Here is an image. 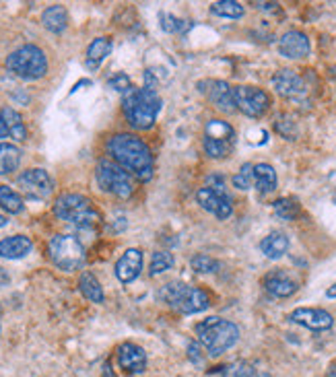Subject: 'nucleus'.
Segmentation results:
<instances>
[{"label":"nucleus","instance_id":"1","mask_svg":"<svg viewBox=\"0 0 336 377\" xmlns=\"http://www.w3.org/2000/svg\"><path fill=\"white\" fill-rule=\"evenodd\" d=\"M107 153L130 173H134L141 182H148L155 173V159L148 145L134 134H116L107 141Z\"/></svg>","mask_w":336,"mask_h":377},{"label":"nucleus","instance_id":"2","mask_svg":"<svg viewBox=\"0 0 336 377\" xmlns=\"http://www.w3.org/2000/svg\"><path fill=\"white\" fill-rule=\"evenodd\" d=\"M161 97L155 89H130L124 95L122 102V109L126 116L128 124L132 126L134 130H151L155 126V120L161 111Z\"/></svg>","mask_w":336,"mask_h":377},{"label":"nucleus","instance_id":"3","mask_svg":"<svg viewBox=\"0 0 336 377\" xmlns=\"http://www.w3.org/2000/svg\"><path fill=\"white\" fill-rule=\"evenodd\" d=\"M196 338L209 351L210 356H219L239 340V328L229 319L215 315L196 324Z\"/></svg>","mask_w":336,"mask_h":377},{"label":"nucleus","instance_id":"4","mask_svg":"<svg viewBox=\"0 0 336 377\" xmlns=\"http://www.w3.org/2000/svg\"><path fill=\"white\" fill-rule=\"evenodd\" d=\"M159 297L168 303L169 307L178 310L180 314H200L205 310H209L210 297L202 289L190 287L186 283H168L161 291Z\"/></svg>","mask_w":336,"mask_h":377},{"label":"nucleus","instance_id":"5","mask_svg":"<svg viewBox=\"0 0 336 377\" xmlns=\"http://www.w3.org/2000/svg\"><path fill=\"white\" fill-rule=\"evenodd\" d=\"M54 214L81 229H89L102 221L93 202L83 194H63L54 204Z\"/></svg>","mask_w":336,"mask_h":377},{"label":"nucleus","instance_id":"6","mask_svg":"<svg viewBox=\"0 0 336 377\" xmlns=\"http://www.w3.org/2000/svg\"><path fill=\"white\" fill-rule=\"evenodd\" d=\"M6 68L23 81H38L48 72V58L38 45H21L6 58Z\"/></svg>","mask_w":336,"mask_h":377},{"label":"nucleus","instance_id":"7","mask_svg":"<svg viewBox=\"0 0 336 377\" xmlns=\"http://www.w3.org/2000/svg\"><path fill=\"white\" fill-rule=\"evenodd\" d=\"M48 253H50V260L64 273L79 271L85 264L83 244L72 235H54L50 239Z\"/></svg>","mask_w":336,"mask_h":377},{"label":"nucleus","instance_id":"8","mask_svg":"<svg viewBox=\"0 0 336 377\" xmlns=\"http://www.w3.org/2000/svg\"><path fill=\"white\" fill-rule=\"evenodd\" d=\"M95 177H97L99 188L107 192V194L118 196V198H130L132 192H134L132 175L128 173L126 169L120 168L118 163H114V161H109V159H102V161L97 163Z\"/></svg>","mask_w":336,"mask_h":377},{"label":"nucleus","instance_id":"9","mask_svg":"<svg viewBox=\"0 0 336 377\" xmlns=\"http://www.w3.org/2000/svg\"><path fill=\"white\" fill-rule=\"evenodd\" d=\"M235 132L225 120H209L205 126V151L210 159H223L232 153Z\"/></svg>","mask_w":336,"mask_h":377},{"label":"nucleus","instance_id":"10","mask_svg":"<svg viewBox=\"0 0 336 377\" xmlns=\"http://www.w3.org/2000/svg\"><path fill=\"white\" fill-rule=\"evenodd\" d=\"M233 102L235 107L248 118H262L271 107V97L266 91L258 87H246V84L233 87Z\"/></svg>","mask_w":336,"mask_h":377},{"label":"nucleus","instance_id":"11","mask_svg":"<svg viewBox=\"0 0 336 377\" xmlns=\"http://www.w3.org/2000/svg\"><path fill=\"white\" fill-rule=\"evenodd\" d=\"M17 184L25 192V196L33 200H43L54 192V182L45 169H27L19 175Z\"/></svg>","mask_w":336,"mask_h":377},{"label":"nucleus","instance_id":"12","mask_svg":"<svg viewBox=\"0 0 336 377\" xmlns=\"http://www.w3.org/2000/svg\"><path fill=\"white\" fill-rule=\"evenodd\" d=\"M274 91L285 97V99H291V102H301L308 97V84L305 81L295 72V70H289V68H283L278 70L273 77Z\"/></svg>","mask_w":336,"mask_h":377},{"label":"nucleus","instance_id":"13","mask_svg":"<svg viewBox=\"0 0 336 377\" xmlns=\"http://www.w3.org/2000/svg\"><path fill=\"white\" fill-rule=\"evenodd\" d=\"M198 204L205 210H209L210 214H215L217 219H229L233 212L232 198L227 196L225 190H210V188H200L198 194Z\"/></svg>","mask_w":336,"mask_h":377},{"label":"nucleus","instance_id":"14","mask_svg":"<svg viewBox=\"0 0 336 377\" xmlns=\"http://www.w3.org/2000/svg\"><path fill=\"white\" fill-rule=\"evenodd\" d=\"M289 319L303 326V328H308V330H314V332L330 330L332 324H335V317L326 310H320V307H297L293 314L289 315Z\"/></svg>","mask_w":336,"mask_h":377},{"label":"nucleus","instance_id":"15","mask_svg":"<svg viewBox=\"0 0 336 377\" xmlns=\"http://www.w3.org/2000/svg\"><path fill=\"white\" fill-rule=\"evenodd\" d=\"M118 363L122 367V371L128 373V376H139L147 369V353L132 344V342H126L118 349Z\"/></svg>","mask_w":336,"mask_h":377},{"label":"nucleus","instance_id":"16","mask_svg":"<svg viewBox=\"0 0 336 377\" xmlns=\"http://www.w3.org/2000/svg\"><path fill=\"white\" fill-rule=\"evenodd\" d=\"M278 52L289 60L305 58L310 54V40L303 31H287L278 42Z\"/></svg>","mask_w":336,"mask_h":377},{"label":"nucleus","instance_id":"17","mask_svg":"<svg viewBox=\"0 0 336 377\" xmlns=\"http://www.w3.org/2000/svg\"><path fill=\"white\" fill-rule=\"evenodd\" d=\"M143 271V251L136 248H130L122 253V258L116 262V276L120 283H132L139 278V274Z\"/></svg>","mask_w":336,"mask_h":377},{"label":"nucleus","instance_id":"18","mask_svg":"<svg viewBox=\"0 0 336 377\" xmlns=\"http://www.w3.org/2000/svg\"><path fill=\"white\" fill-rule=\"evenodd\" d=\"M266 293H271L273 297H278V299H285V297H291L297 291V283L285 271H273L264 276L262 280Z\"/></svg>","mask_w":336,"mask_h":377},{"label":"nucleus","instance_id":"19","mask_svg":"<svg viewBox=\"0 0 336 377\" xmlns=\"http://www.w3.org/2000/svg\"><path fill=\"white\" fill-rule=\"evenodd\" d=\"M207 95L212 102V105H217V109L225 111V114H233L237 111L235 102H233V87L225 83V81H209L207 83Z\"/></svg>","mask_w":336,"mask_h":377},{"label":"nucleus","instance_id":"20","mask_svg":"<svg viewBox=\"0 0 336 377\" xmlns=\"http://www.w3.org/2000/svg\"><path fill=\"white\" fill-rule=\"evenodd\" d=\"M33 248L31 239L25 237V235H13V237H6L0 241V258H6V260H19L25 258Z\"/></svg>","mask_w":336,"mask_h":377},{"label":"nucleus","instance_id":"21","mask_svg":"<svg viewBox=\"0 0 336 377\" xmlns=\"http://www.w3.org/2000/svg\"><path fill=\"white\" fill-rule=\"evenodd\" d=\"M260 250H262V253H264L266 258L278 260V258H283V256L287 253V250H289V239H287L285 233L274 231V233L266 235V237L260 241Z\"/></svg>","mask_w":336,"mask_h":377},{"label":"nucleus","instance_id":"22","mask_svg":"<svg viewBox=\"0 0 336 377\" xmlns=\"http://www.w3.org/2000/svg\"><path fill=\"white\" fill-rule=\"evenodd\" d=\"M42 23L45 29H50L52 33H63L68 27V13L60 4H52L43 11Z\"/></svg>","mask_w":336,"mask_h":377},{"label":"nucleus","instance_id":"23","mask_svg":"<svg viewBox=\"0 0 336 377\" xmlns=\"http://www.w3.org/2000/svg\"><path fill=\"white\" fill-rule=\"evenodd\" d=\"M112 52V40L109 38H97L93 40L91 45L87 48V68L89 70H97L99 64L104 62L105 58Z\"/></svg>","mask_w":336,"mask_h":377},{"label":"nucleus","instance_id":"24","mask_svg":"<svg viewBox=\"0 0 336 377\" xmlns=\"http://www.w3.org/2000/svg\"><path fill=\"white\" fill-rule=\"evenodd\" d=\"M254 184H256L258 192H262V194L274 192L276 190V171L273 165H269V163L254 165Z\"/></svg>","mask_w":336,"mask_h":377},{"label":"nucleus","instance_id":"25","mask_svg":"<svg viewBox=\"0 0 336 377\" xmlns=\"http://www.w3.org/2000/svg\"><path fill=\"white\" fill-rule=\"evenodd\" d=\"M21 163V151L11 143H0V175L17 171Z\"/></svg>","mask_w":336,"mask_h":377},{"label":"nucleus","instance_id":"26","mask_svg":"<svg viewBox=\"0 0 336 377\" xmlns=\"http://www.w3.org/2000/svg\"><path fill=\"white\" fill-rule=\"evenodd\" d=\"M79 289H81V293L85 295V299H89V301H93V303H104V289H102L99 280L95 278V274L93 273L81 274V278H79Z\"/></svg>","mask_w":336,"mask_h":377},{"label":"nucleus","instance_id":"27","mask_svg":"<svg viewBox=\"0 0 336 377\" xmlns=\"http://www.w3.org/2000/svg\"><path fill=\"white\" fill-rule=\"evenodd\" d=\"M0 114H2V118L6 122V128L11 132V138H15L19 143L25 141L27 138V128L23 124L21 114L17 109H13V107H4V109H0Z\"/></svg>","mask_w":336,"mask_h":377},{"label":"nucleus","instance_id":"28","mask_svg":"<svg viewBox=\"0 0 336 377\" xmlns=\"http://www.w3.org/2000/svg\"><path fill=\"white\" fill-rule=\"evenodd\" d=\"M0 207L11 214H19L25 204L19 192H15L11 186H0Z\"/></svg>","mask_w":336,"mask_h":377},{"label":"nucleus","instance_id":"29","mask_svg":"<svg viewBox=\"0 0 336 377\" xmlns=\"http://www.w3.org/2000/svg\"><path fill=\"white\" fill-rule=\"evenodd\" d=\"M210 11L219 17H225V19H239L244 17V6L235 0H219L210 6Z\"/></svg>","mask_w":336,"mask_h":377},{"label":"nucleus","instance_id":"30","mask_svg":"<svg viewBox=\"0 0 336 377\" xmlns=\"http://www.w3.org/2000/svg\"><path fill=\"white\" fill-rule=\"evenodd\" d=\"M274 214L278 217V219H283V221H293L295 217L299 214V202L295 200V198H278L276 202L273 204Z\"/></svg>","mask_w":336,"mask_h":377},{"label":"nucleus","instance_id":"31","mask_svg":"<svg viewBox=\"0 0 336 377\" xmlns=\"http://www.w3.org/2000/svg\"><path fill=\"white\" fill-rule=\"evenodd\" d=\"M173 266V256L169 251H155L151 258V266H148V274L157 276V274L166 273Z\"/></svg>","mask_w":336,"mask_h":377},{"label":"nucleus","instance_id":"32","mask_svg":"<svg viewBox=\"0 0 336 377\" xmlns=\"http://www.w3.org/2000/svg\"><path fill=\"white\" fill-rule=\"evenodd\" d=\"M190 264H192V268H194L196 273L200 274L217 273V271H219V262H217L215 258H210L209 253H196V256L190 260Z\"/></svg>","mask_w":336,"mask_h":377},{"label":"nucleus","instance_id":"33","mask_svg":"<svg viewBox=\"0 0 336 377\" xmlns=\"http://www.w3.org/2000/svg\"><path fill=\"white\" fill-rule=\"evenodd\" d=\"M223 377H256V369H254L250 363L246 361H235V363H229L223 367L221 371Z\"/></svg>","mask_w":336,"mask_h":377},{"label":"nucleus","instance_id":"34","mask_svg":"<svg viewBox=\"0 0 336 377\" xmlns=\"http://www.w3.org/2000/svg\"><path fill=\"white\" fill-rule=\"evenodd\" d=\"M254 184V165L246 163L233 175V186L237 190H250Z\"/></svg>","mask_w":336,"mask_h":377},{"label":"nucleus","instance_id":"35","mask_svg":"<svg viewBox=\"0 0 336 377\" xmlns=\"http://www.w3.org/2000/svg\"><path fill=\"white\" fill-rule=\"evenodd\" d=\"M161 27L169 31V33H186L190 29V23L188 21H182V19H178V17H173V15H161Z\"/></svg>","mask_w":336,"mask_h":377},{"label":"nucleus","instance_id":"36","mask_svg":"<svg viewBox=\"0 0 336 377\" xmlns=\"http://www.w3.org/2000/svg\"><path fill=\"white\" fill-rule=\"evenodd\" d=\"M107 84L114 89V91H122V93H128L130 89H132V84H130V79H128L124 72H118V75H114L109 81H107Z\"/></svg>","mask_w":336,"mask_h":377},{"label":"nucleus","instance_id":"37","mask_svg":"<svg viewBox=\"0 0 336 377\" xmlns=\"http://www.w3.org/2000/svg\"><path fill=\"white\" fill-rule=\"evenodd\" d=\"M207 188L225 190V177L223 175H209L207 177Z\"/></svg>","mask_w":336,"mask_h":377},{"label":"nucleus","instance_id":"38","mask_svg":"<svg viewBox=\"0 0 336 377\" xmlns=\"http://www.w3.org/2000/svg\"><path fill=\"white\" fill-rule=\"evenodd\" d=\"M6 136H11V132H9L6 122H4V118H2V114H0V138H6Z\"/></svg>","mask_w":336,"mask_h":377},{"label":"nucleus","instance_id":"39","mask_svg":"<svg viewBox=\"0 0 336 377\" xmlns=\"http://www.w3.org/2000/svg\"><path fill=\"white\" fill-rule=\"evenodd\" d=\"M326 297H328V299H336V285H332V287L326 291Z\"/></svg>","mask_w":336,"mask_h":377},{"label":"nucleus","instance_id":"40","mask_svg":"<svg viewBox=\"0 0 336 377\" xmlns=\"http://www.w3.org/2000/svg\"><path fill=\"white\" fill-rule=\"evenodd\" d=\"M6 223H9V221H6V217H4V214H0V229H2Z\"/></svg>","mask_w":336,"mask_h":377},{"label":"nucleus","instance_id":"41","mask_svg":"<svg viewBox=\"0 0 336 377\" xmlns=\"http://www.w3.org/2000/svg\"><path fill=\"white\" fill-rule=\"evenodd\" d=\"M328 377H336V363L330 367V371H328Z\"/></svg>","mask_w":336,"mask_h":377}]
</instances>
